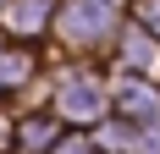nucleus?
Segmentation results:
<instances>
[{"label": "nucleus", "instance_id": "obj_1", "mask_svg": "<svg viewBox=\"0 0 160 154\" xmlns=\"http://www.w3.org/2000/svg\"><path fill=\"white\" fill-rule=\"evenodd\" d=\"M66 105L78 110V116H88V110H99V94L88 88V83H72V88H66Z\"/></svg>", "mask_w": 160, "mask_h": 154}, {"label": "nucleus", "instance_id": "obj_2", "mask_svg": "<svg viewBox=\"0 0 160 154\" xmlns=\"http://www.w3.org/2000/svg\"><path fill=\"white\" fill-rule=\"evenodd\" d=\"M149 17H155V22H149V28H160V0H149Z\"/></svg>", "mask_w": 160, "mask_h": 154}]
</instances>
